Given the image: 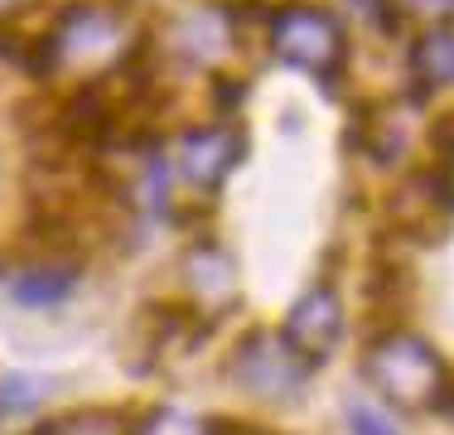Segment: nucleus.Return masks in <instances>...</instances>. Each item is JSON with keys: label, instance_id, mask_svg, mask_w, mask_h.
Returning <instances> with one entry per match:
<instances>
[{"label": "nucleus", "instance_id": "nucleus-5", "mask_svg": "<svg viewBox=\"0 0 454 435\" xmlns=\"http://www.w3.org/2000/svg\"><path fill=\"white\" fill-rule=\"evenodd\" d=\"M184 271H189V290H193V300H199L203 314H227L237 304V266L227 252L199 247Z\"/></svg>", "mask_w": 454, "mask_h": 435}, {"label": "nucleus", "instance_id": "nucleus-7", "mask_svg": "<svg viewBox=\"0 0 454 435\" xmlns=\"http://www.w3.org/2000/svg\"><path fill=\"white\" fill-rule=\"evenodd\" d=\"M73 271H25V276H10V296L20 304H59L73 296Z\"/></svg>", "mask_w": 454, "mask_h": 435}, {"label": "nucleus", "instance_id": "nucleus-6", "mask_svg": "<svg viewBox=\"0 0 454 435\" xmlns=\"http://www.w3.org/2000/svg\"><path fill=\"white\" fill-rule=\"evenodd\" d=\"M237 155H242L237 130H203V136L184 140V174H189L193 184H203V189H213V184L227 179V170L237 165Z\"/></svg>", "mask_w": 454, "mask_h": 435}, {"label": "nucleus", "instance_id": "nucleus-4", "mask_svg": "<svg viewBox=\"0 0 454 435\" xmlns=\"http://www.w3.org/2000/svg\"><path fill=\"white\" fill-rule=\"evenodd\" d=\"M280 339L295 348L300 358L319 363V358L343 339V304H339V296H333L329 286H315L295 310L286 314V334H280Z\"/></svg>", "mask_w": 454, "mask_h": 435}, {"label": "nucleus", "instance_id": "nucleus-3", "mask_svg": "<svg viewBox=\"0 0 454 435\" xmlns=\"http://www.w3.org/2000/svg\"><path fill=\"white\" fill-rule=\"evenodd\" d=\"M271 44L280 59L300 63L309 73H324V78L343 63V25L329 10H315V5H290L286 15H276Z\"/></svg>", "mask_w": 454, "mask_h": 435}, {"label": "nucleus", "instance_id": "nucleus-13", "mask_svg": "<svg viewBox=\"0 0 454 435\" xmlns=\"http://www.w3.org/2000/svg\"><path fill=\"white\" fill-rule=\"evenodd\" d=\"M5 5H10V0H0V10H5Z\"/></svg>", "mask_w": 454, "mask_h": 435}, {"label": "nucleus", "instance_id": "nucleus-9", "mask_svg": "<svg viewBox=\"0 0 454 435\" xmlns=\"http://www.w3.org/2000/svg\"><path fill=\"white\" fill-rule=\"evenodd\" d=\"M131 435H218V426H213V421L189 416V411L160 407V411H150V416L140 421V426H136Z\"/></svg>", "mask_w": 454, "mask_h": 435}, {"label": "nucleus", "instance_id": "nucleus-1", "mask_svg": "<svg viewBox=\"0 0 454 435\" xmlns=\"http://www.w3.org/2000/svg\"><path fill=\"white\" fill-rule=\"evenodd\" d=\"M363 368H367V383L396 407H435V397L450 383L440 353L416 334H387L382 344L367 348Z\"/></svg>", "mask_w": 454, "mask_h": 435}, {"label": "nucleus", "instance_id": "nucleus-2", "mask_svg": "<svg viewBox=\"0 0 454 435\" xmlns=\"http://www.w3.org/2000/svg\"><path fill=\"white\" fill-rule=\"evenodd\" d=\"M315 363L300 358L280 334H247L242 348H237V363H232V377L242 383L247 392L266 401H290L300 397V387L309 383Z\"/></svg>", "mask_w": 454, "mask_h": 435}, {"label": "nucleus", "instance_id": "nucleus-11", "mask_svg": "<svg viewBox=\"0 0 454 435\" xmlns=\"http://www.w3.org/2000/svg\"><path fill=\"white\" fill-rule=\"evenodd\" d=\"M49 383L44 377H29V373H5L0 377V407L5 411H35L44 401Z\"/></svg>", "mask_w": 454, "mask_h": 435}, {"label": "nucleus", "instance_id": "nucleus-12", "mask_svg": "<svg viewBox=\"0 0 454 435\" xmlns=\"http://www.w3.org/2000/svg\"><path fill=\"white\" fill-rule=\"evenodd\" d=\"M416 10H426V15H454V0H411Z\"/></svg>", "mask_w": 454, "mask_h": 435}, {"label": "nucleus", "instance_id": "nucleus-8", "mask_svg": "<svg viewBox=\"0 0 454 435\" xmlns=\"http://www.w3.org/2000/svg\"><path fill=\"white\" fill-rule=\"evenodd\" d=\"M416 73H420V83H430V87L454 83V35H450V29H435V35L420 39Z\"/></svg>", "mask_w": 454, "mask_h": 435}, {"label": "nucleus", "instance_id": "nucleus-10", "mask_svg": "<svg viewBox=\"0 0 454 435\" xmlns=\"http://www.w3.org/2000/svg\"><path fill=\"white\" fill-rule=\"evenodd\" d=\"M348 431L353 435H402V421L387 401H348Z\"/></svg>", "mask_w": 454, "mask_h": 435}]
</instances>
